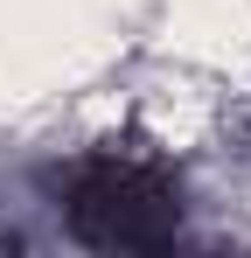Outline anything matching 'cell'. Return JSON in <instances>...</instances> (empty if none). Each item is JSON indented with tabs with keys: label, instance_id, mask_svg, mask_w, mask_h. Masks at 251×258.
<instances>
[{
	"label": "cell",
	"instance_id": "obj_1",
	"mask_svg": "<svg viewBox=\"0 0 251 258\" xmlns=\"http://www.w3.org/2000/svg\"><path fill=\"white\" fill-rule=\"evenodd\" d=\"M63 216L98 251H154L181 223V181H174V168L161 154H147L133 140H112V147L70 161Z\"/></svg>",
	"mask_w": 251,
	"mask_h": 258
}]
</instances>
